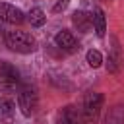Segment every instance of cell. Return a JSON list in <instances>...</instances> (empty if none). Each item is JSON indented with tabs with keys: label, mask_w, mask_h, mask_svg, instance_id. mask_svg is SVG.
Here are the masks:
<instances>
[{
	"label": "cell",
	"mask_w": 124,
	"mask_h": 124,
	"mask_svg": "<svg viewBox=\"0 0 124 124\" xmlns=\"http://www.w3.org/2000/svg\"><path fill=\"white\" fill-rule=\"evenodd\" d=\"M81 122H83L81 120V112L72 105L60 108V112L56 116V124H81Z\"/></svg>",
	"instance_id": "8"
},
{
	"label": "cell",
	"mask_w": 124,
	"mask_h": 124,
	"mask_svg": "<svg viewBox=\"0 0 124 124\" xmlns=\"http://www.w3.org/2000/svg\"><path fill=\"white\" fill-rule=\"evenodd\" d=\"M120 62H122L120 45H118V39L112 37V46H110V52H108V58H107V70L110 74H116L118 68H120Z\"/></svg>",
	"instance_id": "9"
},
{
	"label": "cell",
	"mask_w": 124,
	"mask_h": 124,
	"mask_svg": "<svg viewBox=\"0 0 124 124\" xmlns=\"http://www.w3.org/2000/svg\"><path fill=\"white\" fill-rule=\"evenodd\" d=\"M103 101H105L103 93H97V91L87 93L85 99H83V108H81L83 118H85V120H93V118H97L99 112H101V108H103Z\"/></svg>",
	"instance_id": "4"
},
{
	"label": "cell",
	"mask_w": 124,
	"mask_h": 124,
	"mask_svg": "<svg viewBox=\"0 0 124 124\" xmlns=\"http://www.w3.org/2000/svg\"><path fill=\"white\" fill-rule=\"evenodd\" d=\"M85 60L91 68H101L103 66V54L97 50V48H89L87 54H85Z\"/></svg>",
	"instance_id": "12"
},
{
	"label": "cell",
	"mask_w": 124,
	"mask_h": 124,
	"mask_svg": "<svg viewBox=\"0 0 124 124\" xmlns=\"http://www.w3.org/2000/svg\"><path fill=\"white\" fill-rule=\"evenodd\" d=\"M91 19H93V31H95V35L99 39H103L105 33H107V16H105L103 8H95L93 14H91Z\"/></svg>",
	"instance_id": "10"
},
{
	"label": "cell",
	"mask_w": 124,
	"mask_h": 124,
	"mask_svg": "<svg viewBox=\"0 0 124 124\" xmlns=\"http://www.w3.org/2000/svg\"><path fill=\"white\" fill-rule=\"evenodd\" d=\"M54 45H56L62 52H76V50L79 48L74 33L68 31V29H62V31H58V33L54 35Z\"/></svg>",
	"instance_id": "6"
},
{
	"label": "cell",
	"mask_w": 124,
	"mask_h": 124,
	"mask_svg": "<svg viewBox=\"0 0 124 124\" xmlns=\"http://www.w3.org/2000/svg\"><path fill=\"white\" fill-rule=\"evenodd\" d=\"M39 107V95L35 91V87H19L17 89V108L21 110L23 116H33L37 112Z\"/></svg>",
	"instance_id": "2"
},
{
	"label": "cell",
	"mask_w": 124,
	"mask_h": 124,
	"mask_svg": "<svg viewBox=\"0 0 124 124\" xmlns=\"http://www.w3.org/2000/svg\"><path fill=\"white\" fill-rule=\"evenodd\" d=\"M0 21L10 23V25H19L25 21V16L19 8H16L14 4L8 2H0Z\"/></svg>",
	"instance_id": "5"
},
{
	"label": "cell",
	"mask_w": 124,
	"mask_h": 124,
	"mask_svg": "<svg viewBox=\"0 0 124 124\" xmlns=\"http://www.w3.org/2000/svg\"><path fill=\"white\" fill-rule=\"evenodd\" d=\"M68 2L70 0H54V6H52V12L54 14H58V12H62L66 6H68Z\"/></svg>",
	"instance_id": "14"
},
{
	"label": "cell",
	"mask_w": 124,
	"mask_h": 124,
	"mask_svg": "<svg viewBox=\"0 0 124 124\" xmlns=\"http://www.w3.org/2000/svg\"><path fill=\"white\" fill-rule=\"evenodd\" d=\"M27 21L31 23V27H43L45 21H46V16H45V12H43L39 6H35V8L29 10V14H27Z\"/></svg>",
	"instance_id": "11"
},
{
	"label": "cell",
	"mask_w": 124,
	"mask_h": 124,
	"mask_svg": "<svg viewBox=\"0 0 124 124\" xmlns=\"http://www.w3.org/2000/svg\"><path fill=\"white\" fill-rule=\"evenodd\" d=\"M72 25H74L76 31H79V33H89L91 27H93L91 14H87L85 10H76V12L72 14Z\"/></svg>",
	"instance_id": "7"
},
{
	"label": "cell",
	"mask_w": 124,
	"mask_h": 124,
	"mask_svg": "<svg viewBox=\"0 0 124 124\" xmlns=\"http://www.w3.org/2000/svg\"><path fill=\"white\" fill-rule=\"evenodd\" d=\"M19 81H21L19 70L10 62L0 60V89L2 91H16V89H19Z\"/></svg>",
	"instance_id": "3"
},
{
	"label": "cell",
	"mask_w": 124,
	"mask_h": 124,
	"mask_svg": "<svg viewBox=\"0 0 124 124\" xmlns=\"http://www.w3.org/2000/svg\"><path fill=\"white\" fill-rule=\"evenodd\" d=\"M4 43L10 50L19 54H31L37 50V39L27 31H8L4 35Z\"/></svg>",
	"instance_id": "1"
},
{
	"label": "cell",
	"mask_w": 124,
	"mask_h": 124,
	"mask_svg": "<svg viewBox=\"0 0 124 124\" xmlns=\"http://www.w3.org/2000/svg\"><path fill=\"white\" fill-rule=\"evenodd\" d=\"M14 112H16V105H14V101L12 99H0V114L6 118V120H10L12 116H14Z\"/></svg>",
	"instance_id": "13"
}]
</instances>
